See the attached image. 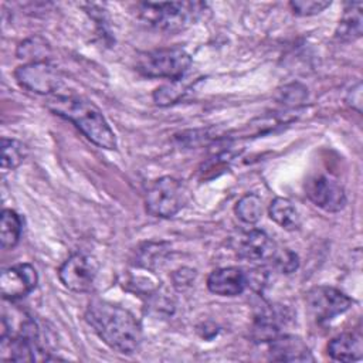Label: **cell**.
Returning a JSON list of instances; mask_svg holds the SVG:
<instances>
[{
	"instance_id": "6",
	"label": "cell",
	"mask_w": 363,
	"mask_h": 363,
	"mask_svg": "<svg viewBox=\"0 0 363 363\" xmlns=\"http://www.w3.org/2000/svg\"><path fill=\"white\" fill-rule=\"evenodd\" d=\"M14 77L23 88L40 95L54 94L62 84L61 71L50 61L23 64L17 67Z\"/></svg>"
},
{
	"instance_id": "17",
	"label": "cell",
	"mask_w": 363,
	"mask_h": 363,
	"mask_svg": "<svg viewBox=\"0 0 363 363\" xmlns=\"http://www.w3.org/2000/svg\"><path fill=\"white\" fill-rule=\"evenodd\" d=\"M268 214L271 220L284 230L292 231L301 225V217L298 210L295 208L292 201L285 197H275L268 207Z\"/></svg>"
},
{
	"instance_id": "12",
	"label": "cell",
	"mask_w": 363,
	"mask_h": 363,
	"mask_svg": "<svg viewBox=\"0 0 363 363\" xmlns=\"http://www.w3.org/2000/svg\"><path fill=\"white\" fill-rule=\"evenodd\" d=\"M247 286V275L237 267H224L214 269L207 278L210 292L220 296L240 295Z\"/></svg>"
},
{
	"instance_id": "14",
	"label": "cell",
	"mask_w": 363,
	"mask_h": 363,
	"mask_svg": "<svg viewBox=\"0 0 363 363\" xmlns=\"http://www.w3.org/2000/svg\"><path fill=\"white\" fill-rule=\"evenodd\" d=\"M286 315L282 309L277 306H271L264 309L254 322L252 335L257 342H271L277 336L281 335V326L285 323Z\"/></svg>"
},
{
	"instance_id": "21",
	"label": "cell",
	"mask_w": 363,
	"mask_h": 363,
	"mask_svg": "<svg viewBox=\"0 0 363 363\" xmlns=\"http://www.w3.org/2000/svg\"><path fill=\"white\" fill-rule=\"evenodd\" d=\"M234 211L241 221L247 224H255L262 216L261 199L254 193H248L237 201Z\"/></svg>"
},
{
	"instance_id": "8",
	"label": "cell",
	"mask_w": 363,
	"mask_h": 363,
	"mask_svg": "<svg viewBox=\"0 0 363 363\" xmlns=\"http://www.w3.org/2000/svg\"><path fill=\"white\" fill-rule=\"evenodd\" d=\"M352 303V298L346 294L326 285L315 286L306 294L308 309L318 323L329 322L337 315H342Z\"/></svg>"
},
{
	"instance_id": "3",
	"label": "cell",
	"mask_w": 363,
	"mask_h": 363,
	"mask_svg": "<svg viewBox=\"0 0 363 363\" xmlns=\"http://www.w3.org/2000/svg\"><path fill=\"white\" fill-rule=\"evenodd\" d=\"M140 18L153 28L176 33L193 24L203 11L201 3L170 1V3H139Z\"/></svg>"
},
{
	"instance_id": "1",
	"label": "cell",
	"mask_w": 363,
	"mask_h": 363,
	"mask_svg": "<svg viewBox=\"0 0 363 363\" xmlns=\"http://www.w3.org/2000/svg\"><path fill=\"white\" fill-rule=\"evenodd\" d=\"M85 319L95 333L113 350L130 354L142 342V326L128 309L106 301L89 302Z\"/></svg>"
},
{
	"instance_id": "13",
	"label": "cell",
	"mask_w": 363,
	"mask_h": 363,
	"mask_svg": "<svg viewBox=\"0 0 363 363\" xmlns=\"http://www.w3.org/2000/svg\"><path fill=\"white\" fill-rule=\"evenodd\" d=\"M269 359L277 362H313L306 343L292 335H279L269 342Z\"/></svg>"
},
{
	"instance_id": "15",
	"label": "cell",
	"mask_w": 363,
	"mask_h": 363,
	"mask_svg": "<svg viewBox=\"0 0 363 363\" xmlns=\"http://www.w3.org/2000/svg\"><path fill=\"white\" fill-rule=\"evenodd\" d=\"M328 353L332 359L339 362H354L363 356L362 336L356 332L340 333L328 345Z\"/></svg>"
},
{
	"instance_id": "4",
	"label": "cell",
	"mask_w": 363,
	"mask_h": 363,
	"mask_svg": "<svg viewBox=\"0 0 363 363\" xmlns=\"http://www.w3.org/2000/svg\"><path fill=\"white\" fill-rule=\"evenodd\" d=\"M191 65L190 54L182 47L156 48L142 52L136 61V69L149 78L182 79Z\"/></svg>"
},
{
	"instance_id": "10",
	"label": "cell",
	"mask_w": 363,
	"mask_h": 363,
	"mask_svg": "<svg viewBox=\"0 0 363 363\" xmlns=\"http://www.w3.org/2000/svg\"><path fill=\"white\" fill-rule=\"evenodd\" d=\"M38 282L37 271L30 264H17L3 269L0 277V291L4 299L16 301L28 295Z\"/></svg>"
},
{
	"instance_id": "24",
	"label": "cell",
	"mask_w": 363,
	"mask_h": 363,
	"mask_svg": "<svg viewBox=\"0 0 363 363\" xmlns=\"http://www.w3.org/2000/svg\"><path fill=\"white\" fill-rule=\"evenodd\" d=\"M294 14L296 16H313L323 11L330 6L328 0H292L289 3Z\"/></svg>"
},
{
	"instance_id": "19",
	"label": "cell",
	"mask_w": 363,
	"mask_h": 363,
	"mask_svg": "<svg viewBox=\"0 0 363 363\" xmlns=\"http://www.w3.org/2000/svg\"><path fill=\"white\" fill-rule=\"evenodd\" d=\"M51 52V47L48 41L40 35L30 37L20 43L17 47V57L20 60H28V62H38V61H48L47 57Z\"/></svg>"
},
{
	"instance_id": "2",
	"label": "cell",
	"mask_w": 363,
	"mask_h": 363,
	"mask_svg": "<svg viewBox=\"0 0 363 363\" xmlns=\"http://www.w3.org/2000/svg\"><path fill=\"white\" fill-rule=\"evenodd\" d=\"M47 108L71 121L92 143L104 149H116V138L101 109L89 99L78 95H52L45 102Z\"/></svg>"
},
{
	"instance_id": "11",
	"label": "cell",
	"mask_w": 363,
	"mask_h": 363,
	"mask_svg": "<svg viewBox=\"0 0 363 363\" xmlns=\"http://www.w3.org/2000/svg\"><path fill=\"white\" fill-rule=\"evenodd\" d=\"M275 242L261 230H251L245 233L237 245V254L240 258L251 262L271 261L275 250Z\"/></svg>"
},
{
	"instance_id": "25",
	"label": "cell",
	"mask_w": 363,
	"mask_h": 363,
	"mask_svg": "<svg viewBox=\"0 0 363 363\" xmlns=\"http://www.w3.org/2000/svg\"><path fill=\"white\" fill-rule=\"evenodd\" d=\"M345 101H346V105L354 109L357 113L362 112V82L360 81L347 91Z\"/></svg>"
},
{
	"instance_id": "7",
	"label": "cell",
	"mask_w": 363,
	"mask_h": 363,
	"mask_svg": "<svg viewBox=\"0 0 363 363\" xmlns=\"http://www.w3.org/2000/svg\"><path fill=\"white\" fill-rule=\"evenodd\" d=\"M99 264L95 257L75 252L68 257L58 269L61 284L74 292H88L94 286Z\"/></svg>"
},
{
	"instance_id": "18",
	"label": "cell",
	"mask_w": 363,
	"mask_h": 363,
	"mask_svg": "<svg viewBox=\"0 0 363 363\" xmlns=\"http://www.w3.org/2000/svg\"><path fill=\"white\" fill-rule=\"evenodd\" d=\"M23 221L21 217L13 210H3L0 218V244L3 248H14L21 237Z\"/></svg>"
},
{
	"instance_id": "23",
	"label": "cell",
	"mask_w": 363,
	"mask_h": 363,
	"mask_svg": "<svg viewBox=\"0 0 363 363\" xmlns=\"http://www.w3.org/2000/svg\"><path fill=\"white\" fill-rule=\"evenodd\" d=\"M184 92V86L179 85V79L173 81L172 84L162 85L153 92V99L157 105H170L176 102Z\"/></svg>"
},
{
	"instance_id": "5",
	"label": "cell",
	"mask_w": 363,
	"mask_h": 363,
	"mask_svg": "<svg viewBox=\"0 0 363 363\" xmlns=\"http://www.w3.org/2000/svg\"><path fill=\"white\" fill-rule=\"evenodd\" d=\"M187 201V191L180 180L163 176L155 180L146 191V211L153 217L170 218L176 216Z\"/></svg>"
},
{
	"instance_id": "9",
	"label": "cell",
	"mask_w": 363,
	"mask_h": 363,
	"mask_svg": "<svg viewBox=\"0 0 363 363\" xmlns=\"http://www.w3.org/2000/svg\"><path fill=\"white\" fill-rule=\"evenodd\" d=\"M305 191L308 199L319 208L336 213L346 206L345 189L333 179L328 176H313L305 184Z\"/></svg>"
},
{
	"instance_id": "22",
	"label": "cell",
	"mask_w": 363,
	"mask_h": 363,
	"mask_svg": "<svg viewBox=\"0 0 363 363\" xmlns=\"http://www.w3.org/2000/svg\"><path fill=\"white\" fill-rule=\"evenodd\" d=\"M269 262L284 274L294 272L299 265L298 255L288 248H277Z\"/></svg>"
},
{
	"instance_id": "20",
	"label": "cell",
	"mask_w": 363,
	"mask_h": 363,
	"mask_svg": "<svg viewBox=\"0 0 363 363\" xmlns=\"http://www.w3.org/2000/svg\"><path fill=\"white\" fill-rule=\"evenodd\" d=\"M27 152V146L23 142L1 138V170L7 172L18 167L24 162Z\"/></svg>"
},
{
	"instance_id": "16",
	"label": "cell",
	"mask_w": 363,
	"mask_h": 363,
	"mask_svg": "<svg viewBox=\"0 0 363 363\" xmlns=\"http://www.w3.org/2000/svg\"><path fill=\"white\" fill-rule=\"evenodd\" d=\"M362 35V3H347L339 21L335 37L340 41H353Z\"/></svg>"
}]
</instances>
